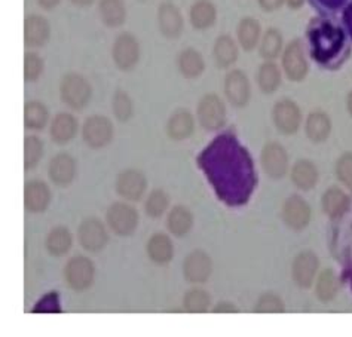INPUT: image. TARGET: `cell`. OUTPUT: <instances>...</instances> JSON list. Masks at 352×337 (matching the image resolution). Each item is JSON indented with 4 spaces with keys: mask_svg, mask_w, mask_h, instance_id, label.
Segmentation results:
<instances>
[{
    "mask_svg": "<svg viewBox=\"0 0 352 337\" xmlns=\"http://www.w3.org/2000/svg\"><path fill=\"white\" fill-rule=\"evenodd\" d=\"M199 164L220 198L229 204L247 201L254 186L253 161L235 137L225 134L216 138L202 152Z\"/></svg>",
    "mask_w": 352,
    "mask_h": 337,
    "instance_id": "cell-1",
    "label": "cell"
},
{
    "mask_svg": "<svg viewBox=\"0 0 352 337\" xmlns=\"http://www.w3.org/2000/svg\"><path fill=\"white\" fill-rule=\"evenodd\" d=\"M309 39L314 58L322 64H327L340 52L345 42V36L340 27L327 21H320L315 23V25L309 29Z\"/></svg>",
    "mask_w": 352,
    "mask_h": 337,
    "instance_id": "cell-2",
    "label": "cell"
},
{
    "mask_svg": "<svg viewBox=\"0 0 352 337\" xmlns=\"http://www.w3.org/2000/svg\"><path fill=\"white\" fill-rule=\"evenodd\" d=\"M60 97L64 105L75 111L88 107L92 98V87L85 76L79 73L64 74L60 83Z\"/></svg>",
    "mask_w": 352,
    "mask_h": 337,
    "instance_id": "cell-3",
    "label": "cell"
},
{
    "mask_svg": "<svg viewBox=\"0 0 352 337\" xmlns=\"http://www.w3.org/2000/svg\"><path fill=\"white\" fill-rule=\"evenodd\" d=\"M106 221L115 235L128 238L135 233L138 223H140V215L133 205L126 202H115L110 205L106 213Z\"/></svg>",
    "mask_w": 352,
    "mask_h": 337,
    "instance_id": "cell-4",
    "label": "cell"
},
{
    "mask_svg": "<svg viewBox=\"0 0 352 337\" xmlns=\"http://www.w3.org/2000/svg\"><path fill=\"white\" fill-rule=\"evenodd\" d=\"M197 118L199 125L206 131H220L226 125L228 119L223 100L214 92L202 96L197 106Z\"/></svg>",
    "mask_w": 352,
    "mask_h": 337,
    "instance_id": "cell-5",
    "label": "cell"
},
{
    "mask_svg": "<svg viewBox=\"0 0 352 337\" xmlns=\"http://www.w3.org/2000/svg\"><path fill=\"white\" fill-rule=\"evenodd\" d=\"M96 279V266L85 256L72 257L64 268V281L70 290L76 293L87 292Z\"/></svg>",
    "mask_w": 352,
    "mask_h": 337,
    "instance_id": "cell-6",
    "label": "cell"
},
{
    "mask_svg": "<svg viewBox=\"0 0 352 337\" xmlns=\"http://www.w3.org/2000/svg\"><path fill=\"white\" fill-rule=\"evenodd\" d=\"M82 140L89 149H104L107 147L115 137V127L113 122L106 116L94 115L89 116L82 125L80 129Z\"/></svg>",
    "mask_w": 352,
    "mask_h": 337,
    "instance_id": "cell-7",
    "label": "cell"
},
{
    "mask_svg": "<svg viewBox=\"0 0 352 337\" xmlns=\"http://www.w3.org/2000/svg\"><path fill=\"white\" fill-rule=\"evenodd\" d=\"M283 70L285 76L293 82H302L308 76L309 63L300 39H293L283 51Z\"/></svg>",
    "mask_w": 352,
    "mask_h": 337,
    "instance_id": "cell-8",
    "label": "cell"
},
{
    "mask_svg": "<svg viewBox=\"0 0 352 337\" xmlns=\"http://www.w3.org/2000/svg\"><path fill=\"white\" fill-rule=\"evenodd\" d=\"M140 43L133 33H120L115 39L112 46V58L119 70H133L140 61Z\"/></svg>",
    "mask_w": 352,
    "mask_h": 337,
    "instance_id": "cell-9",
    "label": "cell"
},
{
    "mask_svg": "<svg viewBox=\"0 0 352 337\" xmlns=\"http://www.w3.org/2000/svg\"><path fill=\"white\" fill-rule=\"evenodd\" d=\"M272 119L275 128L284 135H293L298 133L303 120L299 105L290 98H283L275 102Z\"/></svg>",
    "mask_w": 352,
    "mask_h": 337,
    "instance_id": "cell-10",
    "label": "cell"
},
{
    "mask_svg": "<svg viewBox=\"0 0 352 337\" xmlns=\"http://www.w3.org/2000/svg\"><path fill=\"white\" fill-rule=\"evenodd\" d=\"M79 246L88 252H100L109 244V232L104 223L97 217H88L78 229Z\"/></svg>",
    "mask_w": 352,
    "mask_h": 337,
    "instance_id": "cell-11",
    "label": "cell"
},
{
    "mask_svg": "<svg viewBox=\"0 0 352 337\" xmlns=\"http://www.w3.org/2000/svg\"><path fill=\"white\" fill-rule=\"evenodd\" d=\"M223 91L226 100L236 109L245 107L250 102V98H252V85H250L247 74L239 69L228 72L225 76Z\"/></svg>",
    "mask_w": 352,
    "mask_h": 337,
    "instance_id": "cell-12",
    "label": "cell"
},
{
    "mask_svg": "<svg viewBox=\"0 0 352 337\" xmlns=\"http://www.w3.org/2000/svg\"><path fill=\"white\" fill-rule=\"evenodd\" d=\"M261 164L270 179L280 180L289 171V155L280 143L270 142L262 149Z\"/></svg>",
    "mask_w": 352,
    "mask_h": 337,
    "instance_id": "cell-13",
    "label": "cell"
},
{
    "mask_svg": "<svg viewBox=\"0 0 352 337\" xmlns=\"http://www.w3.org/2000/svg\"><path fill=\"white\" fill-rule=\"evenodd\" d=\"M115 189L120 198L128 202H137L143 198L147 191V179L142 171L128 168L118 175Z\"/></svg>",
    "mask_w": 352,
    "mask_h": 337,
    "instance_id": "cell-14",
    "label": "cell"
},
{
    "mask_svg": "<svg viewBox=\"0 0 352 337\" xmlns=\"http://www.w3.org/2000/svg\"><path fill=\"white\" fill-rule=\"evenodd\" d=\"M311 207L302 196L293 195L287 199L281 210V219L284 224L292 230H303L311 221Z\"/></svg>",
    "mask_w": 352,
    "mask_h": 337,
    "instance_id": "cell-15",
    "label": "cell"
},
{
    "mask_svg": "<svg viewBox=\"0 0 352 337\" xmlns=\"http://www.w3.org/2000/svg\"><path fill=\"white\" fill-rule=\"evenodd\" d=\"M212 272L211 257L202 250H193L183 261V276L190 284H204Z\"/></svg>",
    "mask_w": 352,
    "mask_h": 337,
    "instance_id": "cell-16",
    "label": "cell"
},
{
    "mask_svg": "<svg viewBox=\"0 0 352 337\" xmlns=\"http://www.w3.org/2000/svg\"><path fill=\"white\" fill-rule=\"evenodd\" d=\"M157 27L166 39H179L184 29V18L177 5L165 0L157 6Z\"/></svg>",
    "mask_w": 352,
    "mask_h": 337,
    "instance_id": "cell-17",
    "label": "cell"
},
{
    "mask_svg": "<svg viewBox=\"0 0 352 337\" xmlns=\"http://www.w3.org/2000/svg\"><path fill=\"white\" fill-rule=\"evenodd\" d=\"M320 266L318 257L312 251H302L294 257L292 265V276L296 284L300 288H309L315 278H317V270Z\"/></svg>",
    "mask_w": 352,
    "mask_h": 337,
    "instance_id": "cell-18",
    "label": "cell"
},
{
    "mask_svg": "<svg viewBox=\"0 0 352 337\" xmlns=\"http://www.w3.org/2000/svg\"><path fill=\"white\" fill-rule=\"evenodd\" d=\"M78 164L72 155L61 152L55 155L48 166V175L51 182L58 187H67L76 179Z\"/></svg>",
    "mask_w": 352,
    "mask_h": 337,
    "instance_id": "cell-19",
    "label": "cell"
},
{
    "mask_svg": "<svg viewBox=\"0 0 352 337\" xmlns=\"http://www.w3.org/2000/svg\"><path fill=\"white\" fill-rule=\"evenodd\" d=\"M52 201L51 187L42 180H30L24 186V207L32 214H41L48 210Z\"/></svg>",
    "mask_w": 352,
    "mask_h": 337,
    "instance_id": "cell-20",
    "label": "cell"
},
{
    "mask_svg": "<svg viewBox=\"0 0 352 337\" xmlns=\"http://www.w3.org/2000/svg\"><path fill=\"white\" fill-rule=\"evenodd\" d=\"M51 37L48 18L39 14H30L24 20V43L29 48H42Z\"/></svg>",
    "mask_w": 352,
    "mask_h": 337,
    "instance_id": "cell-21",
    "label": "cell"
},
{
    "mask_svg": "<svg viewBox=\"0 0 352 337\" xmlns=\"http://www.w3.org/2000/svg\"><path fill=\"white\" fill-rule=\"evenodd\" d=\"M78 131H79L78 119L72 113L63 111V113L55 115V118L51 120L50 135L55 144L64 146L70 143L72 140L78 135Z\"/></svg>",
    "mask_w": 352,
    "mask_h": 337,
    "instance_id": "cell-22",
    "label": "cell"
},
{
    "mask_svg": "<svg viewBox=\"0 0 352 337\" xmlns=\"http://www.w3.org/2000/svg\"><path fill=\"white\" fill-rule=\"evenodd\" d=\"M193 131H195V118L186 109L175 110L166 122V134L174 142L188 140Z\"/></svg>",
    "mask_w": 352,
    "mask_h": 337,
    "instance_id": "cell-23",
    "label": "cell"
},
{
    "mask_svg": "<svg viewBox=\"0 0 352 337\" xmlns=\"http://www.w3.org/2000/svg\"><path fill=\"white\" fill-rule=\"evenodd\" d=\"M146 254L157 266H166L174 257V244L165 233H155L146 244Z\"/></svg>",
    "mask_w": 352,
    "mask_h": 337,
    "instance_id": "cell-24",
    "label": "cell"
},
{
    "mask_svg": "<svg viewBox=\"0 0 352 337\" xmlns=\"http://www.w3.org/2000/svg\"><path fill=\"white\" fill-rule=\"evenodd\" d=\"M305 133L307 137L315 144H321L331 134V119L322 110L311 111L307 120H305Z\"/></svg>",
    "mask_w": 352,
    "mask_h": 337,
    "instance_id": "cell-25",
    "label": "cell"
},
{
    "mask_svg": "<svg viewBox=\"0 0 352 337\" xmlns=\"http://www.w3.org/2000/svg\"><path fill=\"white\" fill-rule=\"evenodd\" d=\"M189 20L193 29L207 30L217 21V8L211 0H197L190 6Z\"/></svg>",
    "mask_w": 352,
    "mask_h": 337,
    "instance_id": "cell-26",
    "label": "cell"
},
{
    "mask_svg": "<svg viewBox=\"0 0 352 337\" xmlns=\"http://www.w3.org/2000/svg\"><path fill=\"white\" fill-rule=\"evenodd\" d=\"M100 20L109 29H118L126 21V6L124 0H100Z\"/></svg>",
    "mask_w": 352,
    "mask_h": 337,
    "instance_id": "cell-27",
    "label": "cell"
},
{
    "mask_svg": "<svg viewBox=\"0 0 352 337\" xmlns=\"http://www.w3.org/2000/svg\"><path fill=\"white\" fill-rule=\"evenodd\" d=\"M238 43L244 51L250 52L257 48L262 39V27L256 18L245 17L239 21L236 29Z\"/></svg>",
    "mask_w": 352,
    "mask_h": 337,
    "instance_id": "cell-28",
    "label": "cell"
},
{
    "mask_svg": "<svg viewBox=\"0 0 352 337\" xmlns=\"http://www.w3.org/2000/svg\"><path fill=\"white\" fill-rule=\"evenodd\" d=\"M292 182L300 191H312L318 183V170L309 159H300L293 165Z\"/></svg>",
    "mask_w": 352,
    "mask_h": 337,
    "instance_id": "cell-29",
    "label": "cell"
},
{
    "mask_svg": "<svg viewBox=\"0 0 352 337\" xmlns=\"http://www.w3.org/2000/svg\"><path fill=\"white\" fill-rule=\"evenodd\" d=\"M177 65L183 78L197 79L206 70V60L195 48H186L179 54Z\"/></svg>",
    "mask_w": 352,
    "mask_h": 337,
    "instance_id": "cell-30",
    "label": "cell"
},
{
    "mask_svg": "<svg viewBox=\"0 0 352 337\" xmlns=\"http://www.w3.org/2000/svg\"><path fill=\"white\" fill-rule=\"evenodd\" d=\"M212 54H214L216 64L220 69H229L230 65H234L236 63L239 50L232 36L221 34L214 42V50H212Z\"/></svg>",
    "mask_w": 352,
    "mask_h": 337,
    "instance_id": "cell-31",
    "label": "cell"
},
{
    "mask_svg": "<svg viewBox=\"0 0 352 337\" xmlns=\"http://www.w3.org/2000/svg\"><path fill=\"white\" fill-rule=\"evenodd\" d=\"M72 232L64 226H55L45 239V248L52 257H64L72 250Z\"/></svg>",
    "mask_w": 352,
    "mask_h": 337,
    "instance_id": "cell-32",
    "label": "cell"
},
{
    "mask_svg": "<svg viewBox=\"0 0 352 337\" xmlns=\"http://www.w3.org/2000/svg\"><path fill=\"white\" fill-rule=\"evenodd\" d=\"M193 226V214L184 205H175L166 217V228L175 238L188 235Z\"/></svg>",
    "mask_w": 352,
    "mask_h": 337,
    "instance_id": "cell-33",
    "label": "cell"
},
{
    "mask_svg": "<svg viewBox=\"0 0 352 337\" xmlns=\"http://www.w3.org/2000/svg\"><path fill=\"white\" fill-rule=\"evenodd\" d=\"M256 80L263 94H274L283 83L281 69L274 61H265L257 70Z\"/></svg>",
    "mask_w": 352,
    "mask_h": 337,
    "instance_id": "cell-34",
    "label": "cell"
},
{
    "mask_svg": "<svg viewBox=\"0 0 352 337\" xmlns=\"http://www.w3.org/2000/svg\"><path fill=\"white\" fill-rule=\"evenodd\" d=\"M50 110L42 101L33 100L24 105V127L32 131H42L50 124Z\"/></svg>",
    "mask_w": 352,
    "mask_h": 337,
    "instance_id": "cell-35",
    "label": "cell"
},
{
    "mask_svg": "<svg viewBox=\"0 0 352 337\" xmlns=\"http://www.w3.org/2000/svg\"><path fill=\"white\" fill-rule=\"evenodd\" d=\"M322 210L330 219H339L345 214L349 207L348 195L340 191L339 187H330L327 192L322 195Z\"/></svg>",
    "mask_w": 352,
    "mask_h": 337,
    "instance_id": "cell-36",
    "label": "cell"
},
{
    "mask_svg": "<svg viewBox=\"0 0 352 337\" xmlns=\"http://www.w3.org/2000/svg\"><path fill=\"white\" fill-rule=\"evenodd\" d=\"M284 51L283 34L278 29H267L263 34L261 43H258V52L265 61H274L280 57Z\"/></svg>",
    "mask_w": 352,
    "mask_h": 337,
    "instance_id": "cell-37",
    "label": "cell"
},
{
    "mask_svg": "<svg viewBox=\"0 0 352 337\" xmlns=\"http://www.w3.org/2000/svg\"><path fill=\"white\" fill-rule=\"evenodd\" d=\"M339 292V283L338 276L331 269L324 270V272L318 276L317 288H315V294H317L318 301L322 303H329L336 297Z\"/></svg>",
    "mask_w": 352,
    "mask_h": 337,
    "instance_id": "cell-38",
    "label": "cell"
},
{
    "mask_svg": "<svg viewBox=\"0 0 352 337\" xmlns=\"http://www.w3.org/2000/svg\"><path fill=\"white\" fill-rule=\"evenodd\" d=\"M45 152L43 142L36 135H27L24 138V170H34L42 161Z\"/></svg>",
    "mask_w": 352,
    "mask_h": 337,
    "instance_id": "cell-39",
    "label": "cell"
},
{
    "mask_svg": "<svg viewBox=\"0 0 352 337\" xmlns=\"http://www.w3.org/2000/svg\"><path fill=\"white\" fill-rule=\"evenodd\" d=\"M211 305V296L202 288H192L184 294L183 306L186 312L190 314H204L207 312Z\"/></svg>",
    "mask_w": 352,
    "mask_h": 337,
    "instance_id": "cell-40",
    "label": "cell"
},
{
    "mask_svg": "<svg viewBox=\"0 0 352 337\" xmlns=\"http://www.w3.org/2000/svg\"><path fill=\"white\" fill-rule=\"evenodd\" d=\"M112 111L113 116L119 122H128L134 115V102L129 94L124 89H118L112 98Z\"/></svg>",
    "mask_w": 352,
    "mask_h": 337,
    "instance_id": "cell-41",
    "label": "cell"
},
{
    "mask_svg": "<svg viewBox=\"0 0 352 337\" xmlns=\"http://www.w3.org/2000/svg\"><path fill=\"white\" fill-rule=\"evenodd\" d=\"M170 207V196L166 195L162 189H155L147 196L144 202V210L146 214L149 215L151 219H160L166 213Z\"/></svg>",
    "mask_w": 352,
    "mask_h": 337,
    "instance_id": "cell-42",
    "label": "cell"
},
{
    "mask_svg": "<svg viewBox=\"0 0 352 337\" xmlns=\"http://www.w3.org/2000/svg\"><path fill=\"white\" fill-rule=\"evenodd\" d=\"M45 61L39 54L25 52L24 55V79L25 82H36L43 74Z\"/></svg>",
    "mask_w": 352,
    "mask_h": 337,
    "instance_id": "cell-43",
    "label": "cell"
},
{
    "mask_svg": "<svg viewBox=\"0 0 352 337\" xmlns=\"http://www.w3.org/2000/svg\"><path fill=\"white\" fill-rule=\"evenodd\" d=\"M284 309H285L284 302L276 294H272V293L263 294L261 298H258V302L254 306V311L261 314H280V312H284Z\"/></svg>",
    "mask_w": 352,
    "mask_h": 337,
    "instance_id": "cell-44",
    "label": "cell"
},
{
    "mask_svg": "<svg viewBox=\"0 0 352 337\" xmlns=\"http://www.w3.org/2000/svg\"><path fill=\"white\" fill-rule=\"evenodd\" d=\"M336 175L349 191H352V152L339 156L336 162Z\"/></svg>",
    "mask_w": 352,
    "mask_h": 337,
    "instance_id": "cell-45",
    "label": "cell"
},
{
    "mask_svg": "<svg viewBox=\"0 0 352 337\" xmlns=\"http://www.w3.org/2000/svg\"><path fill=\"white\" fill-rule=\"evenodd\" d=\"M34 314L39 312H61V306L58 303V294L51 293L43 296L41 301L33 307Z\"/></svg>",
    "mask_w": 352,
    "mask_h": 337,
    "instance_id": "cell-46",
    "label": "cell"
},
{
    "mask_svg": "<svg viewBox=\"0 0 352 337\" xmlns=\"http://www.w3.org/2000/svg\"><path fill=\"white\" fill-rule=\"evenodd\" d=\"M257 2H258V6H261L263 11L275 12L285 3V0H257Z\"/></svg>",
    "mask_w": 352,
    "mask_h": 337,
    "instance_id": "cell-47",
    "label": "cell"
},
{
    "mask_svg": "<svg viewBox=\"0 0 352 337\" xmlns=\"http://www.w3.org/2000/svg\"><path fill=\"white\" fill-rule=\"evenodd\" d=\"M315 2L320 3L324 8H329V9H338L342 5H344L346 0H315Z\"/></svg>",
    "mask_w": 352,
    "mask_h": 337,
    "instance_id": "cell-48",
    "label": "cell"
},
{
    "mask_svg": "<svg viewBox=\"0 0 352 337\" xmlns=\"http://www.w3.org/2000/svg\"><path fill=\"white\" fill-rule=\"evenodd\" d=\"M216 314H220V312H236L238 309L235 305L232 303H219L214 309H212Z\"/></svg>",
    "mask_w": 352,
    "mask_h": 337,
    "instance_id": "cell-49",
    "label": "cell"
},
{
    "mask_svg": "<svg viewBox=\"0 0 352 337\" xmlns=\"http://www.w3.org/2000/svg\"><path fill=\"white\" fill-rule=\"evenodd\" d=\"M61 0H38V3L41 8L46 9V11H51V9L57 8L60 5Z\"/></svg>",
    "mask_w": 352,
    "mask_h": 337,
    "instance_id": "cell-50",
    "label": "cell"
},
{
    "mask_svg": "<svg viewBox=\"0 0 352 337\" xmlns=\"http://www.w3.org/2000/svg\"><path fill=\"white\" fill-rule=\"evenodd\" d=\"M344 21L348 27V32L352 36V2L348 5V8L345 9V15H344Z\"/></svg>",
    "mask_w": 352,
    "mask_h": 337,
    "instance_id": "cell-51",
    "label": "cell"
},
{
    "mask_svg": "<svg viewBox=\"0 0 352 337\" xmlns=\"http://www.w3.org/2000/svg\"><path fill=\"white\" fill-rule=\"evenodd\" d=\"M70 2L75 5V6L85 8V6H89V5L94 3V0H70Z\"/></svg>",
    "mask_w": 352,
    "mask_h": 337,
    "instance_id": "cell-52",
    "label": "cell"
},
{
    "mask_svg": "<svg viewBox=\"0 0 352 337\" xmlns=\"http://www.w3.org/2000/svg\"><path fill=\"white\" fill-rule=\"evenodd\" d=\"M285 3L293 9H298L305 3V0H285Z\"/></svg>",
    "mask_w": 352,
    "mask_h": 337,
    "instance_id": "cell-53",
    "label": "cell"
},
{
    "mask_svg": "<svg viewBox=\"0 0 352 337\" xmlns=\"http://www.w3.org/2000/svg\"><path fill=\"white\" fill-rule=\"evenodd\" d=\"M346 109H348L349 116L352 118V91L348 94V97H346Z\"/></svg>",
    "mask_w": 352,
    "mask_h": 337,
    "instance_id": "cell-54",
    "label": "cell"
},
{
    "mask_svg": "<svg viewBox=\"0 0 352 337\" xmlns=\"http://www.w3.org/2000/svg\"><path fill=\"white\" fill-rule=\"evenodd\" d=\"M142 2H144V0H142Z\"/></svg>",
    "mask_w": 352,
    "mask_h": 337,
    "instance_id": "cell-55",
    "label": "cell"
}]
</instances>
